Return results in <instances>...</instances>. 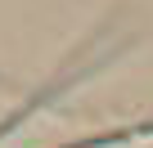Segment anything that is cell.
I'll return each mask as SVG.
<instances>
[{"label":"cell","mask_w":153,"mask_h":148,"mask_svg":"<svg viewBox=\"0 0 153 148\" xmlns=\"http://www.w3.org/2000/svg\"><path fill=\"white\" fill-rule=\"evenodd\" d=\"M135 135H153V126H144V130H113V135H99V139H81V144H72V148H113V144H126Z\"/></svg>","instance_id":"cell-1"}]
</instances>
